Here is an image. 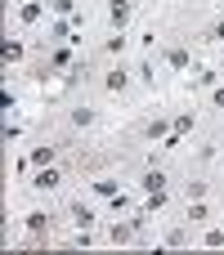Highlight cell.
<instances>
[{"mask_svg":"<svg viewBox=\"0 0 224 255\" xmlns=\"http://www.w3.org/2000/svg\"><path fill=\"white\" fill-rule=\"evenodd\" d=\"M135 45H139V54H153V49H157V27H144V31L135 36Z\"/></svg>","mask_w":224,"mask_h":255,"instance_id":"obj_23","label":"cell"},{"mask_svg":"<svg viewBox=\"0 0 224 255\" xmlns=\"http://www.w3.org/2000/svg\"><path fill=\"white\" fill-rule=\"evenodd\" d=\"M162 63H166L175 76H189V72H193V49H189V45H166V49H162Z\"/></svg>","mask_w":224,"mask_h":255,"instance_id":"obj_5","label":"cell"},{"mask_svg":"<svg viewBox=\"0 0 224 255\" xmlns=\"http://www.w3.org/2000/svg\"><path fill=\"white\" fill-rule=\"evenodd\" d=\"M67 224H72V229H94V224H99V211H94L90 202L72 197V202H67Z\"/></svg>","mask_w":224,"mask_h":255,"instance_id":"obj_8","label":"cell"},{"mask_svg":"<svg viewBox=\"0 0 224 255\" xmlns=\"http://www.w3.org/2000/svg\"><path fill=\"white\" fill-rule=\"evenodd\" d=\"M130 211H135V197H130L126 188H121L117 197H108V215H130Z\"/></svg>","mask_w":224,"mask_h":255,"instance_id":"obj_22","label":"cell"},{"mask_svg":"<svg viewBox=\"0 0 224 255\" xmlns=\"http://www.w3.org/2000/svg\"><path fill=\"white\" fill-rule=\"evenodd\" d=\"M72 49H76V45H67V40H63V45H54V49H49V67H58V72H72V67H76Z\"/></svg>","mask_w":224,"mask_h":255,"instance_id":"obj_16","label":"cell"},{"mask_svg":"<svg viewBox=\"0 0 224 255\" xmlns=\"http://www.w3.org/2000/svg\"><path fill=\"white\" fill-rule=\"evenodd\" d=\"M211 220H216V206L207 197H198V202L184 206V224H211Z\"/></svg>","mask_w":224,"mask_h":255,"instance_id":"obj_11","label":"cell"},{"mask_svg":"<svg viewBox=\"0 0 224 255\" xmlns=\"http://www.w3.org/2000/svg\"><path fill=\"white\" fill-rule=\"evenodd\" d=\"M135 81H139L144 90H157V63H153V54H139V63H135Z\"/></svg>","mask_w":224,"mask_h":255,"instance_id":"obj_13","label":"cell"},{"mask_svg":"<svg viewBox=\"0 0 224 255\" xmlns=\"http://www.w3.org/2000/svg\"><path fill=\"white\" fill-rule=\"evenodd\" d=\"M202 40H211V45H224V13L211 22V27H207V31H202Z\"/></svg>","mask_w":224,"mask_h":255,"instance_id":"obj_25","label":"cell"},{"mask_svg":"<svg viewBox=\"0 0 224 255\" xmlns=\"http://www.w3.org/2000/svg\"><path fill=\"white\" fill-rule=\"evenodd\" d=\"M166 134H171V117H162V112L139 126V139H144V143H157V139H166Z\"/></svg>","mask_w":224,"mask_h":255,"instance_id":"obj_10","label":"cell"},{"mask_svg":"<svg viewBox=\"0 0 224 255\" xmlns=\"http://www.w3.org/2000/svg\"><path fill=\"white\" fill-rule=\"evenodd\" d=\"M198 247L220 251V247H224V224H207V229H202V238H198Z\"/></svg>","mask_w":224,"mask_h":255,"instance_id":"obj_21","label":"cell"},{"mask_svg":"<svg viewBox=\"0 0 224 255\" xmlns=\"http://www.w3.org/2000/svg\"><path fill=\"white\" fill-rule=\"evenodd\" d=\"M76 9H81L76 0H49V13H58V18H72Z\"/></svg>","mask_w":224,"mask_h":255,"instance_id":"obj_28","label":"cell"},{"mask_svg":"<svg viewBox=\"0 0 224 255\" xmlns=\"http://www.w3.org/2000/svg\"><path fill=\"white\" fill-rule=\"evenodd\" d=\"M90 193L108 202V197H117V193H121V179H117V175H99V179L90 184Z\"/></svg>","mask_w":224,"mask_h":255,"instance_id":"obj_19","label":"cell"},{"mask_svg":"<svg viewBox=\"0 0 224 255\" xmlns=\"http://www.w3.org/2000/svg\"><path fill=\"white\" fill-rule=\"evenodd\" d=\"M139 193H144V197H153V193H171V175H166L162 166H144V175H139Z\"/></svg>","mask_w":224,"mask_h":255,"instance_id":"obj_7","label":"cell"},{"mask_svg":"<svg viewBox=\"0 0 224 255\" xmlns=\"http://www.w3.org/2000/svg\"><path fill=\"white\" fill-rule=\"evenodd\" d=\"M224 81V72H216V67H202V63H193V85L198 90H216Z\"/></svg>","mask_w":224,"mask_h":255,"instance_id":"obj_17","label":"cell"},{"mask_svg":"<svg viewBox=\"0 0 224 255\" xmlns=\"http://www.w3.org/2000/svg\"><path fill=\"white\" fill-rule=\"evenodd\" d=\"M189 242H193V238H189V229H184V224H175V229H166V233L157 238V247H166V251H184Z\"/></svg>","mask_w":224,"mask_h":255,"instance_id":"obj_15","label":"cell"},{"mask_svg":"<svg viewBox=\"0 0 224 255\" xmlns=\"http://www.w3.org/2000/svg\"><path fill=\"white\" fill-rule=\"evenodd\" d=\"M126 49H130V36H126V31H112V36L103 40V54H108V58H126Z\"/></svg>","mask_w":224,"mask_h":255,"instance_id":"obj_20","label":"cell"},{"mask_svg":"<svg viewBox=\"0 0 224 255\" xmlns=\"http://www.w3.org/2000/svg\"><path fill=\"white\" fill-rule=\"evenodd\" d=\"M54 224H58V215H54V211H40V206L22 215V229H27L31 247H49V242H54Z\"/></svg>","mask_w":224,"mask_h":255,"instance_id":"obj_1","label":"cell"},{"mask_svg":"<svg viewBox=\"0 0 224 255\" xmlns=\"http://www.w3.org/2000/svg\"><path fill=\"white\" fill-rule=\"evenodd\" d=\"M198 197H207V179H189L184 184V202H198Z\"/></svg>","mask_w":224,"mask_h":255,"instance_id":"obj_26","label":"cell"},{"mask_svg":"<svg viewBox=\"0 0 224 255\" xmlns=\"http://www.w3.org/2000/svg\"><path fill=\"white\" fill-rule=\"evenodd\" d=\"M193 126H198V117H193V112H180V117H171V130H175V134H189Z\"/></svg>","mask_w":224,"mask_h":255,"instance_id":"obj_24","label":"cell"},{"mask_svg":"<svg viewBox=\"0 0 224 255\" xmlns=\"http://www.w3.org/2000/svg\"><path fill=\"white\" fill-rule=\"evenodd\" d=\"M135 18V0H108V27L112 31H126Z\"/></svg>","mask_w":224,"mask_h":255,"instance_id":"obj_9","label":"cell"},{"mask_svg":"<svg viewBox=\"0 0 224 255\" xmlns=\"http://www.w3.org/2000/svg\"><path fill=\"white\" fill-rule=\"evenodd\" d=\"M67 121H72V130H90V126L99 121V108H94V103H76V108L67 112Z\"/></svg>","mask_w":224,"mask_h":255,"instance_id":"obj_14","label":"cell"},{"mask_svg":"<svg viewBox=\"0 0 224 255\" xmlns=\"http://www.w3.org/2000/svg\"><path fill=\"white\" fill-rule=\"evenodd\" d=\"M207 108H211V112H224V81L216 90H207Z\"/></svg>","mask_w":224,"mask_h":255,"instance_id":"obj_29","label":"cell"},{"mask_svg":"<svg viewBox=\"0 0 224 255\" xmlns=\"http://www.w3.org/2000/svg\"><path fill=\"white\" fill-rule=\"evenodd\" d=\"M99 238H94V229H76L72 238H67V247H94Z\"/></svg>","mask_w":224,"mask_h":255,"instance_id":"obj_27","label":"cell"},{"mask_svg":"<svg viewBox=\"0 0 224 255\" xmlns=\"http://www.w3.org/2000/svg\"><path fill=\"white\" fill-rule=\"evenodd\" d=\"M0 58H4V67H18V63H22V58H27V45H22V40H13V36H9V40H4V45H0Z\"/></svg>","mask_w":224,"mask_h":255,"instance_id":"obj_18","label":"cell"},{"mask_svg":"<svg viewBox=\"0 0 224 255\" xmlns=\"http://www.w3.org/2000/svg\"><path fill=\"white\" fill-rule=\"evenodd\" d=\"M103 242H108V247H130V242H139V229H135V220H130V215H117V220L108 224Z\"/></svg>","mask_w":224,"mask_h":255,"instance_id":"obj_4","label":"cell"},{"mask_svg":"<svg viewBox=\"0 0 224 255\" xmlns=\"http://www.w3.org/2000/svg\"><path fill=\"white\" fill-rule=\"evenodd\" d=\"M18 139H22V126L9 117V121H4V143H18Z\"/></svg>","mask_w":224,"mask_h":255,"instance_id":"obj_30","label":"cell"},{"mask_svg":"<svg viewBox=\"0 0 224 255\" xmlns=\"http://www.w3.org/2000/svg\"><path fill=\"white\" fill-rule=\"evenodd\" d=\"M45 13H49V0H22V4H18V22H22V27H36Z\"/></svg>","mask_w":224,"mask_h":255,"instance_id":"obj_12","label":"cell"},{"mask_svg":"<svg viewBox=\"0 0 224 255\" xmlns=\"http://www.w3.org/2000/svg\"><path fill=\"white\" fill-rule=\"evenodd\" d=\"M27 188H31V193H58V188H63V166H40V170L27 179Z\"/></svg>","mask_w":224,"mask_h":255,"instance_id":"obj_6","label":"cell"},{"mask_svg":"<svg viewBox=\"0 0 224 255\" xmlns=\"http://www.w3.org/2000/svg\"><path fill=\"white\" fill-rule=\"evenodd\" d=\"M103 94H112V99H121L130 85H135V67H126V58H112V67L103 72Z\"/></svg>","mask_w":224,"mask_h":255,"instance_id":"obj_2","label":"cell"},{"mask_svg":"<svg viewBox=\"0 0 224 255\" xmlns=\"http://www.w3.org/2000/svg\"><path fill=\"white\" fill-rule=\"evenodd\" d=\"M58 157H63V143H36L22 161H18V170H40V166H58Z\"/></svg>","mask_w":224,"mask_h":255,"instance_id":"obj_3","label":"cell"}]
</instances>
